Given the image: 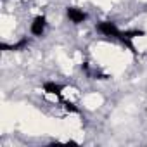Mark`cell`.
<instances>
[{
    "mask_svg": "<svg viewBox=\"0 0 147 147\" xmlns=\"http://www.w3.org/2000/svg\"><path fill=\"white\" fill-rule=\"evenodd\" d=\"M97 30L100 31V33H104V35H107V36H119V30L116 28V24L114 23H111V21H102V23H99V26H97Z\"/></svg>",
    "mask_w": 147,
    "mask_h": 147,
    "instance_id": "obj_1",
    "label": "cell"
},
{
    "mask_svg": "<svg viewBox=\"0 0 147 147\" xmlns=\"http://www.w3.org/2000/svg\"><path fill=\"white\" fill-rule=\"evenodd\" d=\"M67 18L73 21V23H82V21H85L87 19V14L83 12V11H80V9H76V7H69L67 9Z\"/></svg>",
    "mask_w": 147,
    "mask_h": 147,
    "instance_id": "obj_2",
    "label": "cell"
},
{
    "mask_svg": "<svg viewBox=\"0 0 147 147\" xmlns=\"http://www.w3.org/2000/svg\"><path fill=\"white\" fill-rule=\"evenodd\" d=\"M43 30H45V18H43V16L35 18V21H33V24H31V33L36 35V36H40V35L43 33Z\"/></svg>",
    "mask_w": 147,
    "mask_h": 147,
    "instance_id": "obj_3",
    "label": "cell"
},
{
    "mask_svg": "<svg viewBox=\"0 0 147 147\" xmlns=\"http://www.w3.org/2000/svg\"><path fill=\"white\" fill-rule=\"evenodd\" d=\"M62 88H64L62 85H59V83H52V82H49V83L43 85V90H45L47 94H54V95H57V97H61Z\"/></svg>",
    "mask_w": 147,
    "mask_h": 147,
    "instance_id": "obj_4",
    "label": "cell"
},
{
    "mask_svg": "<svg viewBox=\"0 0 147 147\" xmlns=\"http://www.w3.org/2000/svg\"><path fill=\"white\" fill-rule=\"evenodd\" d=\"M26 45H28V40L23 38V40L18 42L16 45H5V43H2V49H4V50H19V49H23V47H26Z\"/></svg>",
    "mask_w": 147,
    "mask_h": 147,
    "instance_id": "obj_5",
    "label": "cell"
},
{
    "mask_svg": "<svg viewBox=\"0 0 147 147\" xmlns=\"http://www.w3.org/2000/svg\"><path fill=\"white\" fill-rule=\"evenodd\" d=\"M64 104H66V109H67V111H71V113H78V107H75L71 102H64Z\"/></svg>",
    "mask_w": 147,
    "mask_h": 147,
    "instance_id": "obj_6",
    "label": "cell"
}]
</instances>
